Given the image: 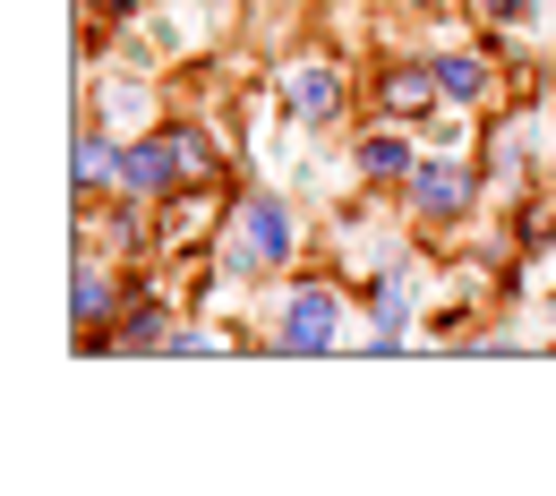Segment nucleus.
<instances>
[{"label": "nucleus", "mask_w": 556, "mask_h": 496, "mask_svg": "<svg viewBox=\"0 0 556 496\" xmlns=\"http://www.w3.org/2000/svg\"><path fill=\"white\" fill-rule=\"evenodd\" d=\"M291 249H300V231H291L282 198H240L223 266H231V275H266V266H291Z\"/></svg>", "instance_id": "1"}, {"label": "nucleus", "mask_w": 556, "mask_h": 496, "mask_svg": "<svg viewBox=\"0 0 556 496\" xmlns=\"http://www.w3.org/2000/svg\"><path fill=\"white\" fill-rule=\"evenodd\" d=\"M334 334H343V291L308 283L282 300V326H275V352H334Z\"/></svg>", "instance_id": "2"}, {"label": "nucleus", "mask_w": 556, "mask_h": 496, "mask_svg": "<svg viewBox=\"0 0 556 496\" xmlns=\"http://www.w3.org/2000/svg\"><path fill=\"white\" fill-rule=\"evenodd\" d=\"M282 112L308 120V129L334 120V112H343V77L326 69V61H291V69H282Z\"/></svg>", "instance_id": "3"}, {"label": "nucleus", "mask_w": 556, "mask_h": 496, "mask_svg": "<svg viewBox=\"0 0 556 496\" xmlns=\"http://www.w3.org/2000/svg\"><path fill=\"white\" fill-rule=\"evenodd\" d=\"M412 206L428 222H454V214L471 206V163H419L412 171Z\"/></svg>", "instance_id": "4"}, {"label": "nucleus", "mask_w": 556, "mask_h": 496, "mask_svg": "<svg viewBox=\"0 0 556 496\" xmlns=\"http://www.w3.org/2000/svg\"><path fill=\"white\" fill-rule=\"evenodd\" d=\"M172 334H180V326H172V300L138 291V308L112 326V343H103V352H172Z\"/></svg>", "instance_id": "5"}, {"label": "nucleus", "mask_w": 556, "mask_h": 496, "mask_svg": "<svg viewBox=\"0 0 556 496\" xmlns=\"http://www.w3.org/2000/svg\"><path fill=\"white\" fill-rule=\"evenodd\" d=\"M377 94H386V112H394V120H412V112H428V103L445 94V77H437V61H403V69H386Z\"/></svg>", "instance_id": "6"}, {"label": "nucleus", "mask_w": 556, "mask_h": 496, "mask_svg": "<svg viewBox=\"0 0 556 496\" xmlns=\"http://www.w3.org/2000/svg\"><path fill=\"white\" fill-rule=\"evenodd\" d=\"M121 180H129L138 198H163V189H180V154H172V138H146L138 154H121Z\"/></svg>", "instance_id": "7"}, {"label": "nucleus", "mask_w": 556, "mask_h": 496, "mask_svg": "<svg viewBox=\"0 0 556 496\" xmlns=\"http://www.w3.org/2000/svg\"><path fill=\"white\" fill-rule=\"evenodd\" d=\"M437 77H445V103H488V61L480 52H437Z\"/></svg>", "instance_id": "8"}, {"label": "nucleus", "mask_w": 556, "mask_h": 496, "mask_svg": "<svg viewBox=\"0 0 556 496\" xmlns=\"http://www.w3.org/2000/svg\"><path fill=\"white\" fill-rule=\"evenodd\" d=\"M112 171H121V145L86 129V138H77V171H70V180H77V198H94V189H103Z\"/></svg>", "instance_id": "9"}, {"label": "nucleus", "mask_w": 556, "mask_h": 496, "mask_svg": "<svg viewBox=\"0 0 556 496\" xmlns=\"http://www.w3.org/2000/svg\"><path fill=\"white\" fill-rule=\"evenodd\" d=\"M359 171H368V180H403V171H412V145L394 138V129H368V138H359Z\"/></svg>", "instance_id": "10"}, {"label": "nucleus", "mask_w": 556, "mask_h": 496, "mask_svg": "<svg viewBox=\"0 0 556 496\" xmlns=\"http://www.w3.org/2000/svg\"><path fill=\"white\" fill-rule=\"evenodd\" d=\"M163 138H172V154H180V180H206L214 171V145L198 138V129H163Z\"/></svg>", "instance_id": "11"}, {"label": "nucleus", "mask_w": 556, "mask_h": 496, "mask_svg": "<svg viewBox=\"0 0 556 496\" xmlns=\"http://www.w3.org/2000/svg\"><path fill=\"white\" fill-rule=\"evenodd\" d=\"M480 17H488V26H522V17H531V0H480Z\"/></svg>", "instance_id": "12"}, {"label": "nucleus", "mask_w": 556, "mask_h": 496, "mask_svg": "<svg viewBox=\"0 0 556 496\" xmlns=\"http://www.w3.org/2000/svg\"><path fill=\"white\" fill-rule=\"evenodd\" d=\"M86 9H112V17H129V0H86Z\"/></svg>", "instance_id": "13"}]
</instances>
